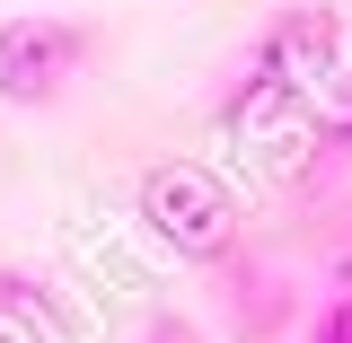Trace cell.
<instances>
[{
	"label": "cell",
	"mask_w": 352,
	"mask_h": 343,
	"mask_svg": "<svg viewBox=\"0 0 352 343\" xmlns=\"http://www.w3.org/2000/svg\"><path fill=\"white\" fill-rule=\"evenodd\" d=\"M344 62V18L326 9V0H300V9H282L256 44H247V62H238V80L220 88V124L229 132H264L282 124L291 106H300L308 88L326 80Z\"/></svg>",
	"instance_id": "6da1fadb"
},
{
	"label": "cell",
	"mask_w": 352,
	"mask_h": 343,
	"mask_svg": "<svg viewBox=\"0 0 352 343\" xmlns=\"http://www.w3.org/2000/svg\"><path fill=\"white\" fill-rule=\"evenodd\" d=\"M88 62V27L71 18H9L0 27V106H53Z\"/></svg>",
	"instance_id": "7a4b0ae2"
},
{
	"label": "cell",
	"mask_w": 352,
	"mask_h": 343,
	"mask_svg": "<svg viewBox=\"0 0 352 343\" xmlns=\"http://www.w3.org/2000/svg\"><path fill=\"white\" fill-rule=\"evenodd\" d=\"M141 212L159 220L176 247H220L229 238V194H220L212 176H194V168H159L141 185Z\"/></svg>",
	"instance_id": "3957f363"
},
{
	"label": "cell",
	"mask_w": 352,
	"mask_h": 343,
	"mask_svg": "<svg viewBox=\"0 0 352 343\" xmlns=\"http://www.w3.org/2000/svg\"><path fill=\"white\" fill-rule=\"evenodd\" d=\"M9 308H53V291L27 282V273H0V317H9Z\"/></svg>",
	"instance_id": "277c9868"
},
{
	"label": "cell",
	"mask_w": 352,
	"mask_h": 343,
	"mask_svg": "<svg viewBox=\"0 0 352 343\" xmlns=\"http://www.w3.org/2000/svg\"><path fill=\"white\" fill-rule=\"evenodd\" d=\"M317 343H352V300L326 308V326H317Z\"/></svg>",
	"instance_id": "5b68a950"
},
{
	"label": "cell",
	"mask_w": 352,
	"mask_h": 343,
	"mask_svg": "<svg viewBox=\"0 0 352 343\" xmlns=\"http://www.w3.org/2000/svg\"><path fill=\"white\" fill-rule=\"evenodd\" d=\"M159 343H194V335H185V326H176V317H168V326H159Z\"/></svg>",
	"instance_id": "8992f818"
}]
</instances>
